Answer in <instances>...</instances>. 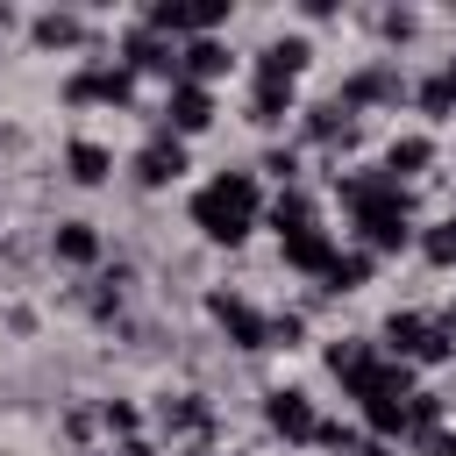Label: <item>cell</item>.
I'll return each instance as SVG.
<instances>
[{
	"label": "cell",
	"mask_w": 456,
	"mask_h": 456,
	"mask_svg": "<svg viewBox=\"0 0 456 456\" xmlns=\"http://www.w3.org/2000/svg\"><path fill=\"white\" fill-rule=\"evenodd\" d=\"M192 228L207 242H242L256 228V178L249 171H221L192 192Z\"/></svg>",
	"instance_id": "cell-1"
},
{
	"label": "cell",
	"mask_w": 456,
	"mask_h": 456,
	"mask_svg": "<svg viewBox=\"0 0 456 456\" xmlns=\"http://www.w3.org/2000/svg\"><path fill=\"white\" fill-rule=\"evenodd\" d=\"M214 321L228 328L235 349H264V342H271V321H264L249 299H235V292H214Z\"/></svg>",
	"instance_id": "cell-2"
},
{
	"label": "cell",
	"mask_w": 456,
	"mask_h": 456,
	"mask_svg": "<svg viewBox=\"0 0 456 456\" xmlns=\"http://www.w3.org/2000/svg\"><path fill=\"white\" fill-rule=\"evenodd\" d=\"M385 342H392L399 356H420V363H435V356H449V342H442V328H435V321H420V314H392V321H385Z\"/></svg>",
	"instance_id": "cell-3"
},
{
	"label": "cell",
	"mask_w": 456,
	"mask_h": 456,
	"mask_svg": "<svg viewBox=\"0 0 456 456\" xmlns=\"http://www.w3.org/2000/svg\"><path fill=\"white\" fill-rule=\"evenodd\" d=\"M164 114H171V128H178V135H200V128L214 121V93H207V86H192V78H178V86H171V100H164Z\"/></svg>",
	"instance_id": "cell-4"
},
{
	"label": "cell",
	"mask_w": 456,
	"mask_h": 456,
	"mask_svg": "<svg viewBox=\"0 0 456 456\" xmlns=\"http://www.w3.org/2000/svg\"><path fill=\"white\" fill-rule=\"evenodd\" d=\"M306 71V36H271L264 43V64H256V78H278V86H292Z\"/></svg>",
	"instance_id": "cell-5"
},
{
	"label": "cell",
	"mask_w": 456,
	"mask_h": 456,
	"mask_svg": "<svg viewBox=\"0 0 456 456\" xmlns=\"http://www.w3.org/2000/svg\"><path fill=\"white\" fill-rule=\"evenodd\" d=\"M64 93H71V100H128V93H135V71H128V64H107V71H78Z\"/></svg>",
	"instance_id": "cell-6"
},
{
	"label": "cell",
	"mask_w": 456,
	"mask_h": 456,
	"mask_svg": "<svg viewBox=\"0 0 456 456\" xmlns=\"http://www.w3.org/2000/svg\"><path fill=\"white\" fill-rule=\"evenodd\" d=\"M178 171H185V150H178V135H157V142L135 157V178H142V185H171Z\"/></svg>",
	"instance_id": "cell-7"
},
{
	"label": "cell",
	"mask_w": 456,
	"mask_h": 456,
	"mask_svg": "<svg viewBox=\"0 0 456 456\" xmlns=\"http://www.w3.org/2000/svg\"><path fill=\"white\" fill-rule=\"evenodd\" d=\"M264 413H271V428H278V435H314V428H321V420H314V406H306V392H271V406H264Z\"/></svg>",
	"instance_id": "cell-8"
},
{
	"label": "cell",
	"mask_w": 456,
	"mask_h": 456,
	"mask_svg": "<svg viewBox=\"0 0 456 456\" xmlns=\"http://www.w3.org/2000/svg\"><path fill=\"white\" fill-rule=\"evenodd\" d=\"M178 64H185V71H192V86H200V78H221V71H228V50H221L214 36H192V43L178 50Z\"/></svg>",
	"instance_id": "cell-9"
},
{
	"label": "cell",
	"mask_w": 456,
	"mask_h": 456,
	"mask_svg": "<svg viewBox=\"0 0 456 456\" xmlns=\"http://www.w3.org/2000/svg\"><path fill=\"white\" fill-rule=\"evenodd\" d=\"M428 157H435V142H428V135H399V142L385 150V178L399 185V178H413V171H420Z\"/></svg>",
	"instance_id": "cell-10"
},
{
	"label": "cell",
	"mask_w": 456,
	"mask_h": 456,
	"mask_svg": "<svg viewBox=\"0 0 456 456\" xmlns=\"http://www.w3.org/2000/svg\"><path fill=\"white\" fill-rule=\"evenodd\" d=\"M57 256H64V264H93V256H100L93 221H64V228H57Z\"/></svg>",
	"instance_id": "cell-11"
},
{
	"label": "cell",
	"mask_w": 456,
	"mask_h": 456,
	"mask_svg": "<svg viewBox=\"0 0 456 456\" xmlns=\"http://www.w3.org/2000/svg\"><path fill=\"white\" fill-rule=\"evenodd\" d=\"M64 164H71V178H78V185H100L114 157H107L100 142H71V150H64Z\"/></svg>",
	"instance_id": "cell-12"
},
{
	"label": "cell",
	"mask_w": 456,
	"mask_h": 456,
	"mask_svg": "<svg viewBox=\"0 0 456 456\" xmlns=\"http://www.w3.org/2000/svg\"><path fill=\"white\" fill-rule=\"evenodd\" d=\"M285 107H292V86H278V78H256V100H249V114H256V121H285Z\"/></svg>",
	"instance_id": "cell-13"
},
{
	"label": "cell",
	"mask_w": 456,
	"mask_h": 456,
	"mask_svg": "<svg viewBox=\"0 0 456 456\" xmlns=\"http://www.w3.org/2000/svg\"><path fill=\"white\" fill-rule=\"evenodd\" d=\"M36 43H43V50L78 43V14H36Z\"/></svg>",
	"instance_id": "cell-14"
},
{
	"label": "cell",
	"mask_w": 456,
	"mask_h": 456,
	"mask_svg": "<svg viewBox=\"0 0 456 456\" xmlns=\"http://www.w3.org/2000/svg\"><path fill=\"white\" fill-rule=\"evenodd\" d=\"M363 271H370V256L356 249V256H335L321 278H328V292H356V285H363Z\"/></svg>",
	"instance_id": "cell-15"
},
{
	"label": "cell",
	"mask_w": 456,
	"mask_h": 456,
	"mask_svg": "<svg viewBox=\"0 0 456 456\" xmlns=\"http://www.w3.org/2000/svg\"><path fill=\"white\" fill-rule=\"evenodd\" d=\"M420 107H428V114H449V107H456V78H449V64L420 86Z\"/></svg>",
	"instance_id": "cell-16"
},
{
	"label": "cell",
	"mask_w": 456,
	"mask_h": 456,
	"mask_svg": "<svg viewBox=\"0 0 456 456\" xmlns=\"http://www.w3.org/2000/svg\"><path fill=\"white\" fill-rule=\"evenodd\" d=\"M164 420L171 428H207V406L200 399H178V406H164Z\"/></svg>",
	"instance_id": "cell-17"
},
{
	"label": "cell",
	"mask_w": 456,
	"mask_h": 456,
	"mask_svg": "<svg viewBox=\"0 0 456 456\" xmlns=\"http://www.w3.org/2000/svg\"><path fill=\"white\" fill-rule=\"evenodd\" d=\"M428 256H435V264H456V221H449V228H435V235H428Z\"/></svg>",
	"instance_id": "cell-18"
},
{
	"label": "cell",
	"mask_w": 456,
	"mask_h": 456,
	"mask_svg": "<svg viewBox=\"0 0 456 456\" xmlns=\"http://www.w3.org/2000/svg\"><path fill=\"white\" fill-rule=\"evenodd\" d=\"M264 171H271V178H292V171H299V157H292V150H271V157H264Z\"/></svg>",
	"instance_id": "cell-19"
},
{
	"label": "cell",
	"mask_w": 456,
	"mask_h": 456,
	"mask_svg": "<svg viewBox=\"0 0 456 456\" xmlns=\"http://www.w3.org/2000/svg\"><path fill=\"white\" fill-rule=\"evenodd\" d=\"M107 428L114 435H135V406H107Z\"/></svg>",
	"instance_id": "cell-20"
}]
</instances>
